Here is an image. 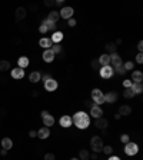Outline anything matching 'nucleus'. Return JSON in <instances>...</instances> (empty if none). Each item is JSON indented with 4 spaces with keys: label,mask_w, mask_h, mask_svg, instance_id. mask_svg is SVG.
I'll return each mask as SVG.
<instances>
[{
    "label": "nucleus",
    "mask_w": 143,
    "mask_h": 160,
    "mask_svg": "<svg viewBox=\"0 0 143 160\" xmlns=\"http://www.w3.org/2000/svg\"><path fill=\"white\" fill-rule=\"evenodd\" d=\"M42 119H43V124H45L46 127L50 129L54 124V117L52 115H47V116H45V117H42Z\"/></svg>",
    "instance_id": "obj_23"
},
{
    "label": "nucleus",
    "mask_w": 143,
    "mask_h": 160,
    "mask_svg": "<svg viewBox=\"0 0 143 160\" xmlns=\"http://www.w3.org/2000/svg\"><path fill=\"white\" fill-rule=\"evenodd\" d=\"M103 139L100 136H93L92 139H90V147L93 150L94 153H100L103 150Z\"/></svg>",
    "instance_id": "obj_3"
},
{
    "label": "nucleus",
    "mask_w": 143,
    "mask_h": 160,
    "mask_svg": "<svg viewBox=\"0 0 143 160\" xmlns=\"http://www.w3.org/2000/svg\"><path fill=\"white\" fill-rule=\"evenodd\" d=\"M90 159V153L89 150H86V149H82L80 152H79V160H89Z\"/></svg>",
    "instance_id": "obj_30"
},
{
    "label": "nucleus",
    "mask_w": 143,
    "mask_h": 160,
    "mask_svg": "<svg viewBox=\"0 0 143 160\" xmlns=\"http://www.w3.org/2000/svg\"><path fill=\"white\" fill-rule=\"evenodd\" d=\"M45 160H56V156L53 153H46L45 154Z\"/></svg>",
    "instance_id": "obj_39"
},
{
    "label": "nucleus",
    "mask_w": 143,
    "mask_h": 160,
    "mask_svg": "<svg viewBox=\"0 0 143 160\" xmlns=\"http://www.w3.org/2000/svg\"><path fill=\"white\" fill-rule=\"evenodd\" d=\"M130 86H132V80H129V79L123 80V87L125 89H130Z\"/></svg>",
    "instance_id": "obj_38"
},
{
    "label": "nucleus",
    "mask_w": 143,
    "mask_h": 160,
    "mask_svg": "<svg viewBox=\"0 0 143 160\" xmlns=\"http://www.w3.org/2000/svg\"><path fill=\"white\" fill-rule=\"evenodd\" d=\"M110 56V64H112V67H119V66H122L123 64V62H122V57H120V54H117V52L116 53H112V54H109Z\"/></svg>",
    "instance_id": "obj_9"
},
{
    "label": "nucleus",
    "mask_w": 143,
    "mask_h": 160,
    "mask_svg": "<svg viewBox=\"0 0 143 160\" xmlns=\"http://www.w3.org/2000/svg\"><path fill=\"white\" fill-rule=\"evenodd\" d=\"M70 160H79V159H77V157H73V159H70Z\"/></svg>",
    "instance_id": "obj_55"
},
{
    "label": "nucleus",
    "mask_w": 143,
    "mask_h": 160,
    "mask_svg": "<svg viewBox=\"0 0 143 160\" xmlns=\"http://www.w3.org/2000/svg\"><path fill=\"white\" fill-rule=\"evenodd\" d=\"M52 77V74H49V73H45L43 76H42V79L40 80H43V82H46V80H49V79Z\"/></svg>",
    "instance_id": "obj_44"
},
{
    "label": "nucleus",
    "mask_w": 143,
    "mask_h": 160,
    "mask_svg": "<svg viewBox=\"0 0 143 160\" xmlns=\"http://www.w3.org/2000/svg\"><path fill=\"white\" fill-rule=\"evenodd\" d=\"M92 67H93V69H100V64H99L97 60H93V62H92Z\"/></svg>",
    "instance_id": "obj_45"
},
{
    "label": "nucleus",
    "mask_w": 143,
    "mask_h": 160,
    "mask_svg": "<svg viewBox=\"0 0 143 160\" xmlns=\"http://www.w3.org/2000/svg\"><path fill=\"white\" fill-rule=\"evenodd\" d=\"M49 136H50V129L46 127V126H43L42 129L37 130V137H39V139L46 140V139H49Z\"/></svg>",
    "instance_id": "obj_14"
},
{
    "label": "nucleus",
    "mask_w": 143,
    "mask_h": 160,
    "mask_svg": "<svg viewBox=\"0 0 143 160\" xmlns=\"http://www.w3.org/2000/svg\"><path fill=\"white\" fill-rule=\"evenodd\" d=\"M120 142H122V143H129V142H130V136L129 135H126V133H125V135H122L120 136Z\"/></svg>",
    "instance_id": "obj_36"
},
{
    "label": "nucleus",
    "mask_w": 143,
    "mask_h": 160,
    "mask_svg": "<svg viewBox=\"0 0 143 160\" xmlns=\"http://www.w3.org/2000/svg\"><path fill=\"white\" fill-rule=\"evenodd\" d=\"M132 83H142L143 82V73L140 70H133L132 72Z\"/></svg>",
    "instance_id": "obj_16"
},
{
    "label": "nucleus",
    "mask_w": 143,
    "mask_h": 160,
    "mask_svg": "<svg viewBox=\"0 0 143 160\" xmlns=\"http://www.w3.org/2000/svg\"><path fill=\"white\" fill-rule=\"evenodd\" d=\"M39 46L46 50V49H50V47L53 46V43L50 40V37H42L40 40H39Z\"/></svg>",
    "instance_id": "obj_18"
},
{
    "label": "nucleus",
    "mask_w": 143,
    "mask_h": 160,
    "mask_svg": "<svg viewBox=\"0 0 143 160\" xmlns=\"http://www.w3.org/2000/svg\"><path fill=\"white\" fill-rule=\"evenodd\" d=\"M123 97L125 99H133L135 97V93H133L130 89H125V90H123Z\"/></svg>",
    "instance_id": "obj_32"
},
{
    "label": "nucleus",
    "mask_w": 143,
    "mask_h": 160,
    "mask_svg": "<svg viewBox=\"0 0 143 160\" xmlns=\"http://www.w3.org/2000/svg\"><path fill=\"white\" fill-rule=\"evenodd\" d=\"M114 73H117V74H125L126 73V70H125V67H123V64L122 66H119V67H114Z\"/></svg>",
    "instance_id": "obj_37"
},
{
    "label": "nucleus",
    "mask_w": 143,
    "mask_h": 160,
    "mask_svg": "<svg viewBox=\"0 0 143 160\" xmlns=\"http://www.w3.org/2000/svg\"><path fill=\"white\" fill-rule=\"evenodd\" d=\"M97 62H99V64L102 66H109L110 64V56L107 53H105V54H100V57L97 59Z\"/></svg>",
    "instance_id": "obj_20"
},
{
    "label": "nucleus",
    "mask_w": 143,
    "mask_h": 160,
    "mask_svg": "<svg viewBox=\"0 0 143 160\" xmlns=\"http://www.w3.org/2000/svg\"><path fill=\"white\" fill-rule=\"evenodd\" d=\"M72 122H73V124L77 129L85 130V129H87L90 126V116L83 110L76 111V113L72 116Z\"/></svg>",
    "instance_id": "obj_1"
},
{
    "label": "nucleus",
    "mask_w": 143,
    "mask_h": 160,
    "mask_svg": "<svg viewBox=\"0 0 143 160\" xmlns=\"http://www.w3.org/2000/svg\"><path fill=\"white\" fill-rule=\"evenodd\" d=\"M29 64H30V60H29L27 56H20V57L17 59V67H20V69H26Z\"/></svg>",
    "instance_id": "obj_17"
},
{
    "label": "nucleus",
    "mask_w": 143,
    "mask_h": 160,
    "mask_svg": "<svg viewBox=\"0 0 143 160\" xmlns=\"http://www.w3.org/2000/svg\"><path fill=\"white\" fill-rule=\"evenodd\" d=\"M73 14H74V10H73V7H70V6H65V7H62L60 10H59V16H60L62 19H65V20L72 19Z\"/></svg>",
    "instance_id": "obj_4"
},
{
    "label": "nucleus",
    "mask_w": 143,
    "mask_h": 160,
    "mask_svg": "<svg viewBox=\"0 0 143 160\" xmlns=\"http://www.w3.org/2000/svg\"><path fill=\"white\" fill-rule=\"evenodd\" d=\"M2 149H4V150H10V149H13V140L10 139V137H3L2 139Z\"/></svg>",
    "instance_id": "obj_19"
},
{
    "label": "nucleus",
    "mask_w": 143,
    "mask_h": 160,
    "mask_svg": "<svg viewBox=\"0 0 143 160\" xmlns=\"http://www.w3.org/2000/svg\"><path fill=\"white\" fill-rule=\"evenodd\" d=\"M106 52H107V54H112V53H116V50H117V45L116 43H107L106 46Z\"/></svg>",
    "instance_id": "obj_29"
},
{
    "label": "nucleus",
    "mask_w": 143,
    "mask_h": 160,
    "mask_svg": "<svg viewBox=\"0 0 143 160\" xmlns=\"http://www.w3.org/2000/svg\"><path fill=\"white\" fill-rule=\"evenodd\" d=\"M10 76H12L14 80H22L25 77V69H20V67H14L10 72Z\"/></svg>",
    "instance_id": "obj_10"
},
{
    "label": "nucleus",
    "mask_w": 143,
    "mask_h": 160,
    "mask_svg": "<svg viewBox=\"0 0 143 160\" xmlns=\"http://www.w3.org/2000/svg\"><path fill=\"white\" fill-rule=\"evenodd\" d=\"M136 62L139 63V64H142V63H143V53H137V54H136Z\"/></svg>",
    "instance_id": "obj_40"
},
{
    "label": "nucleus",
    "mask_w": 143,
    "mask_h": 160,
    "mask_svg": "<svg viewBox=\"0 0 143 160\" xmlns=\"http://www.w3.org/2000/svg\"><path fill=\"white\" fill-rule=\"evenodd\" d=\"M54 6H60V7H65V3H63V0H56V2H54Z\"/></svg>",
    "instance_id": "obj_47"
},
{
    "label": "nucleus",
    "mask_w": 143,
    "mask_h": 160,
    "mask_svg": "<svg viewBox=\"0 0 143 160\" xmlns=\"http://www.w3.org/2000/svg\"><path fill=\"white\" fill-rule=\"evenodd\" d=\"M67 25H69L70 27H74V26L77 25V21H76L73 17H72V19H69V20H67Z\"/></svg>",
    "instance_id": "obj_42"
},
{
    "label": "nucleus",
    "mask_w": 143,
    "mask_h": 160,
    "mask_svg": "<svg viewBox=\"0 0 143 160\" xmlns=\"http://www.w3.org/2000/svg\"><path fill=\"white\" fill-rule=\"evenodd\" d=\"M42 25H45L46 27H47V30H49V32H56L57 25H56V23H53V21L47 20V19H43V21H42Z\"/></svg>",
    "instance_id": "obj_25"
},
{
    "label": "nucleus",
    "mask_w": 143,
    "mask_h": 160,
    "mask_svg": "<svg viewBox=\"0 0 143 160\" xmlns=\"http://www.w3.org/2000/svg\"><path fill=\"white\" fill-rule=\"evenodd\" d=\"M94 126L97 129H100V130H105V129L109 126V122H107L105 117H100V119H96V123H94Z\"/></svg>",
    "instance_id": "obj_21"
},
{
    "label": "nucleus",
    "mask_w": 143,
    "mask_h": 160,
    "mask_svg": "<svg viewBox=\"0 0 143 160\" xmlns=\"http://www.w3.org/2000/svg\"><path fill=\"white\" fill-rule=\"evenodd\" d=\"M139 152V146L135 143V142H129V143L125 144V153L127 156H135Z\"/></svg>",
    "instance_id": "obj_5"
},
{
    "label": "nucleus",
    "mask_w": 143,
    "mask_h": 160,
    "mask_svg": "<svg viewBox=\"0 0 143 160\" xmlns=\"http://www.w3.org/2000/svg\"><path fill=\"white\" fill-rule=\"evenodd\" d=\"M99 73H100V77L102 79H112L114 74V70H113V67L109 64V66H103Z\"/></svg>",
    "instance_id": "obj_7"
},
{
    "label": "nucleus",
    "mask_w": 143,
    "mask_h": 160,
    "mask_svg": "<svg viewBox=\"0 0 143 160\" xmlns=\"http://www.w3.org/2000/svg\"><path fill=\"white\" fill-rule=\"evenodd\" d=\"M32 96H33V97H37V96H39V92H37V90H33Z\"/></svg>",
    "instance_id": "obj_53"
},
{
    "label": "nucleus",
    "mask_w": 143,
    "mask_h": 160,
    "mask_svg": "<svg viewBox=\"0 0 143 160\" xmlns=\"http://www.w3.org/2000/svg\"><path fill=\"white\" fill-rule=\"evenodd\" d=\"M14 14H16V20H23L26 17V14H27V12H26L25 7H17Z\"/></svg>",
    "instance_id": "obj_24"
},
{
    "label": "nucleus",
    "mask_w": 143,
    "mask_h": 160,
    "mask_svg": "<svg viewBox=\"0 0 143 160\" xmlns=\"http://www.w3.org/2000/svg\"><path fill=\"white\" fill-rule=\"evenodd\" d=\"M119 99L117 92H109L105 95V103H116V100Z\"/></svg>",
    "instance_id": "obj_15"
},
{
    "label": "nucleus",
    "mask_w": 143,
    "mask_h": 160,
    "mask_svg": "<svg viewBox=\"0 0 143 160\" xmlns=\"http://www.w3.org/2000/svg\"><path fill=\"white\" fill-rule=\"evenodd\" d=\"M63 39H65V34H63L62 32H59V30L53 32V34H52V37H50V40H52L53 45H60Z\"/></svg>",
    "instance_id": "obj_11"
},
{
    "label": "nucleus",
    "mask_w": 143,
    "mask_h": 160,
    "mask_svg": "<svg viewBox=\"0 0 143 160\" xmlns=\"http://www.w3.org/2000/svg\"><path fill=\"white\" fill-rule=\"evenodd\" d=\"M123 67H125V70H126V72H129V70H133V67H135V63L129 60V62H126L125 64H123Z\"/></svg>",
    "instance_id": "obj_35"
},
{
    "label": "nucleus",
    "mask_w": 143,
    "mask_h": 160,
    "mask_svg": "<svg viewBox=\"0 0 143 160\" xmlns=\"http://www.w3.org/2000/svg\"><path fill=\"white\" fill-rule=\"evenodd\" d=\"M107 160H120V157L119 156H113V154H110V156H109V159Z\"/></svg>",
    "instance_id": "obj_49"
},
{
    "label": "nucleus",
    "mask_w": 143,
    "mask_h": 160,
    "mask_svg": "<svg viewBox=\"0 0 143 160\" xmlns=\"http://www.w3.org/2000/svg\"><path fill=\"white\" fill-rule=\"evenodd\" d=\"M43 86H45V90L46 92H56L57 87H59V83H57V80L54 77H50L49 80H46L45 83H43Z\"/></svg>",
    "instance_id": "obj_6"
},
{
    "label": "nucleus",
    "mask_w": 143,
    "mask_h": 160,
    "mask_svg": "<svg viewBox=\"0 0 143 160\" xmlns=\"http://www.w3.org/2000/svg\"><path fill=\"white\" fill-rule=\"evenodd\" d=\"M92 117H94V119H100V117H103V110L100 106H93L90 107V115Z\"/></svg>",
    "instance_id": "obj_13"
},
{
    "label": "nucleus",
    "mask_w": 143,
    "mask_h": 160,
    "mask_svg": "<svg viewBox=\"0 0 143 160\" xmlns=\"http://www.w3.org/2000/svg\"><path fill=\"white\" fill-rule=\"evenodd\" d=\"M132 113V107L130 106H120L119 107V115L120 116H129Z\"/></svg>",
    "instance_id": "obj_27"
},
{
    "label": "nucleus",
    "mask_w": 143,
    "mask_h": 160,
    "mask_svg": "<svg viewBox=\"0 0 143 160\" xmlns=\"http://www.w3.org/2000/svg\"><path fill=\"white\" fill-rule=\"evenodd\" d=\"M90 159L96 160V159H97V153H92V154H90Z\"/></svg>",
    "instance_id": "obj_50"
},
{
    "label": "nucleus",
    "mask_w": 143,
    "mask_h": 160,
    "mask_svg": "<svg viewBox=\"0 0 143 160\" xmlns=\"http://www.w3.org/2000/svg\"><path fill=\"white\" fill-rule=\"evenodd\" d=\"M29 137H32V139L33 137H37V131L36 130H30L29 131Z\"/></svg>",
    "instance_id": "obj_46"
},
{
    "label": "nucleus",
    "mask_w": 143,
    "mask_h": 160,
    "mask_svg": "<svg viewBox=\"0 0 143 160\" xmlns=\"http://www.w3.org/2000/svg\"><path fill=\"white\" fill-rule=\"evenodd\" d=\"M43 3H45V6H47V7H52V6H54V0H45Z\"/></svg>",
    "instance_id": "obj_43"
},
{
    "label": "nucleus",
    "mask_w": 143,
    "mask_h": 160,
    "mask_svg": "<svg viewBox=\"0 0 143 160\" xmlns=\"http://www.w3.org/2000/svg\"><path fill=\"white\" fill-rule=\"evenodd\" d=\"M0 154H2V156H6V154H7V150L2 149V150H0Z\"/></svg>",
    "instance_id": "obj_52"
},
{
    "label": "nucleus",
    "mask_w": 143,
    "mask_h": 160,
    "mask_svg": "<svg viewBox=\"0 0 143 160\" xmlns=\"http://www.w3.org/2000/svg\"><path fill=\"white\" fill-rule=\"evenodd\" d=\"M90 97H92V102L94 104H97V106H102L103 103H105V93L100 89H97V87H94L93 90H92Z\"/></svg>",
    "instance_id": "obj_2"
},
{
    "label": "nucleus",
    "mask_w": 143,
    "mask_h": 160,
    "mask_svg": "<svg viewBox=\"0 0 143 160\" xmlns=\"http://www.w3.org/2000/svg\"><path fill=\"white\" fill-rule=\"evenodd\" d=\"M59 124H60L63 129H69L70 126H73V122H72V116L63 115L60 119H59Z\"/></svg>",
    "instance_id": "obj_8"
},
{
    "label": "nucleus",
    "mask_w": 143,
    "mask_h": 160,
    "mask_svg": "<svg viewBox=\"0 0 143 160\" xmlns=\"http://www.w3.org/2000/svg\"><path fill=\"white\" fill-rule=\"evenodd\" d=\"M130 90L133 92L135 95H140V93L143 92V84H142V83H132Z\"/></svg>",
    "instance_id": "obj_26"
},
{
    "label": "nucleus",
    "mask_w": 143,
    "mask_h": 160,
    "mask_svg": "<svg viewBox=\"0 0 143 160\" xmlns=\"http://www.w3.org/2000/svg\"><path fill=\"white\" fill-rule=\"evenodd\" d=\"M105 154H107V156H110V154H113V147L112 146H103V150H102Z\"/></svg>",
    "instance_id": "obj_34"
},
{
    "label": "nucleus",
    "mask_w": 143,
    "mask_h": 160,
    "mask_svg": "<svg viewBox=\"0 0 143 160\" xmlns=\"http://www.w3.org/2000/svg\"><path fill=\"white\" fill-rule=\"evenodd\" d=\"M47 115H50L49 110H43V111H42V117H45V116H47Z\"/></svg>",
    "instance_id": "obj_51"
},
{
    "label": "nucleus",
    "mask_w": 143,
    "mask_h": 160,
    "mask_svg": "<svg viewBox=\"0 0 143 160\" xmlns=\"http://www.w3.org/2000/svg\"><path fill=\"white\" fill-rule=\"evenodd\" d=\"M39 32H40L42 34H45V33H47L49 30H47V27H46L45 25H40V26H39Z\"/></svg>",
    "instance_id": "obj_41"
},
{
    "label": "nucleus",
    "mask_w": 143,
    "mask_h": 160,
    "mask_svg": "<svg viewBox=\"0 0 143 160\" xmlns=\"http://www.w3.org/2000/svg\"><path fill=\"white\" fill-rule=\"evenodd\" d=\"M120 117H122V116L119 115V113H117V115H114V119H116V120H119V119H120Z\"/></svg>",
    "instance_id": "obj_54"
},
{
    "label": "nucleus",
    "mask_w": 143,
    "mask_h": 160,
    "mask_svg": "<svg viewBox=\"0 0 143 160\" xmlns=\"http://www.w3.org/2000/svg\"><path fill=\"white\" fill-rule=\"evenodd\" d=\"M54 56H56V54H54L50 49L43 50V54H42V57H43V62H46V63H52V62H53V60H54Z\"/></svg>",
    "instance_id": "obj_12"
},
{
    "label": "nucleus",
    "mask_w": 143,
    "mask_h": 160,
    "mask_svg": "<svg viewBox=\"0 0 143 160\" xmlns=\"http://www.w3.org/2000/svg\"><path fill=\"white\" fill-rule=\"evenodd\" d=\"M42 79V73L40 72H32V73L29 74V80L32 83H39Z\"/></svg>",
    "instance_id": "obj_22"
},
{
    "label": "nucleus",
    "mask_w": 143,
    "mask_h": 160,
    "mask_svg": "<svg viewBox=\"0 0 143 160\" xmlns=\"http://www.w3.org/2000/svg\"><path fill=\"white\" fill-rule=\"evenodd\" d=\"M136 47H137V50H139V53H142V50H143V41L140 40L139 43H137V46H136Z\"/></svg>",
    "instance_id": "obj_48"
},
{
    "label": "nucleus",
    "mask_w": 143,
    "mask_h": 160,
    "mask_svg": "<svg viewBox=\"0 0 143 160\" xmlns=\"http://www.w3.org/2000/svg\"><path fill=\"white\" fill-rule=\"evenodd\" d=\"M10 69V62L7 60H0V72H6Z\"/></svg>",
    "instance_id": "obj_31"
},
{
    "label": "nucleus",
    "mask_w": 143,
    "mask_h": 160,
    "mask_svg": "<svg viewBox=\"0 0 143 160\" xmlns=\"http://www.w3.org/2000/svg\"><path fill=\"white\" fill-rule=\"evenodd\" d=\"M46 19H47V20H50V21H53V23H57V20L60 19V16H59V12H56V10L50 12L49 16L46 17Z\"/></svg>",
    "instance_id": "obj_28"
},
{
    "label": "nucleus",
    "mask_w": 143,
    "mask_h": 160,
    "mask_svg": "<svg viewBox=\"0 0 143 160\" xmlns=\"http://www.w3.org/2000/svg\"><path fill=\"white\" fill-rule=\"evenodd\" d=\"M50 50H52L54 54H59V53H62V52H63V47H62L60 45H53L52 47H50Z\"/></svg>",
    "instance_id": "obj_33"
}]
</instances>
